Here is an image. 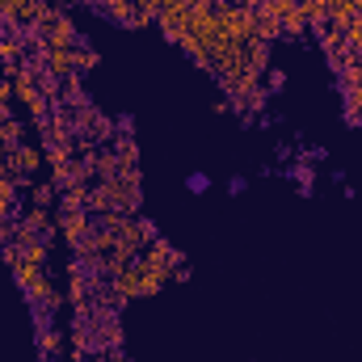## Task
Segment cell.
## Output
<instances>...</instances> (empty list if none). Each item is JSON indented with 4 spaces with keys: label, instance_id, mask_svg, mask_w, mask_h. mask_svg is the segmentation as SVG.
<instances>
[{
    "label": "cell",
    "instance_id": "cell-22",
    "mask_svg": "<svg viewBox=\"0 0 362 362\" xmlns=\"http://www.w3.org/2000/svg\"><path fill=\"white\" fill-rule=\"evenodd\" d=\"M8 97H13V81L0 76V105H8Z\"/></svg>",
    "mask_w": 362,
    "mask_h": 362
},
{
    "label": "cell",
    "instance_id": "cell-14",
    "mask_svg": "<svg viewBox=\"0 0 362 362\" xmlns=\"http://www.w3.org/2000/svg\"><path fill=\"white\" fill-rule=\"evenodd\" d=\"M68 282H72V291H68V295L81 303V299L89 295V278H85V266H81V262H72V266H68Z\"/></svg>",
    "mask_w": 362,
    "mask_h": 362
},
{
    "label": "cell",
    "instance_id": "cell-9",
    "mask_svg": "<svg viewBox=\"0 0 362 362\" xmlns=\"http://www.w3.org/2000/svg\"><path fill=\"white\" fill-rule=\"evenodd\" d=\"M59 232H64V240L76 249V245L93 232V223H89V215H85V211H64V215H59Z\"/></svg>",
    "mask_w": 362,
    "mask_h": 362
},
{
    "label": "cell",
    "instance_id": "cell-12",
    "mask_svg": "<svg viewBox=\"0 0 362 362\" xmlns=\"http://www.w3.org/2000/svg\"><path fill=\"white\" fill-rule=\"evenodd\" d=\"M299 13H303V21H308L312 30L329 25V4H325V0H299Z\"/></svg>",
    "mask_w": 362,
    "mask_h": 362
},
{
    "label": "cell",
    "instance_id": "cell-5",
    "mask_svg": "<svg viewBox=\"0 0 362 362\" xmlns=\"http://www.w3.org/2000/svg\"><path fill=\"white\" fill-rule=\"evenodd\" d=\"M194 13H198V4H194V0H165V4H160V13H156V21H160L165 38H173V42H177L181 34H185V25L194 21Z\"/></svg>",
    "mask_w": 362,
    "mask_h": 362
},
{
    "label": "cell",
    "instance_id": "cell-2",
    "mask_svg": "<svg viewBox=\"0 0 362 362\" xmlns=\"http://www.w3.org/2000/svg\"><path fill=\"white\" fill-rule=\"evenodd\" d=\"M34 47H38V51H42V47H76V25H72V17L59 13V8H47L42 21L34 25Z\"/></svg>",
    "mask_w": 362,
    "mask_h": 362
},
{
    "label": "cell",
    "instance_id": "cell-21",
    "mask_svg": "<svg viewBox=\"0 0 362 362\" xmlns=\"http://www.w3.org/2000/svg\"><path fill=\"white\" fill-rule=\"evenodd\" d=\"M215 4H219V8H253L257 0H215Z\"/></svg>",
    "mask_w": 362,
    "mask_h": 362
},
{
    "label": "cell",
    "instance_id": "cell-19",
    "mask_svg": "<svg viewBox=\"0 0 362 362\" xmlns=\"http://www.w3.org/2000/svg\"><path fill=\"white\" fill-rule=\"evenodd\" d=\"M93 64H97V51H85V47H76V72H89Z\"/></svg>",
    "mask_w": 362,
    "mask_h": 362
},
{
    "label": "cell",
    "instance_id": "cell-7",
    "mask_svg": "<svg viewBox=\"0 0 362 362\" xmlns=\"http://www.w3.org/2000/svg\"><path fill=\"white\" fill-rule=\"evenodd\" d=\"M4 160H8V177L17 181V185H25V181L38 177L42 152H38L34 144H17V148H8V152H4Z\"/></svg>",
    "mask_w": 362,
    "mask_h": 362
},
{
    "label": "cell",
    "instance_id": "cell-16",
    "mask_svg": "<svg viewBox=\"0 0 362 362\" xmlns=\"http://www.w3.org/2000/svg\"><path fill=\"white\" fill-rule=\"evenodd\" d=\"M17 144H21V122H17V118L0 122V152H8V148H17Z\"/></svg>",
    "mask_w": 362,
    "mask_h": 362
},
{
    "label": "cell",
    "instance_id": "cell-13",
    "mask_svg": "<svg viewBox=\"0 0 362 362\" xmlns=\"http://www.w3.org/2000/svg\"><path fill=\"white\" fill-rule=\"evenodd\" d=\"M21 223H25L30 232H38V236H51V211H47V206H30V211L21 215Z\"/></svg>",
    "mask_w": 362,
    "mask_h": 362
},
{
    "label": "cell",
    "instance_id": "cell-25",
    "mask_svg": "<svg viewBox=\"0 0 362 362\" xmlns=\"http://www.w3.org/2000/svg\"><path fill=\"white\" fill-rule=\"evenodd\" d=\"M0 122H8V105H0Z\"/></svg>",
    "mask_w": 362,
    "mask_h": 362
},
{
    "label": "cell",
    "instance_id": "cell-3",
    "mask_svg": "<svg viewBox=\"0 0 362 362\" xmlns=\"http://www.w3.org/2000/svg\"><path fill=\"white\" fill-rule=\"evenodd\" d=\"M13 274H17L21 291H25V295H30L34 303L59 308V291L51 286V274H47V266H30V262H17V266H13Z\"/></svg>",
    "mask_w": 362,
    "mask_h": 362
},
{
    "label": "cell",
    "instance_id": "cell-8",
    "mask_svg": "<svg viewBox=\"0 0 362 362\" xmlns=\"http://www.w3.org/2000/svg\"><path fill=\"white\" fill-rule=\"evenodd\" d=\"M47 8H51L47 0H4L0 17H4L13 30H34V25L42 21V13H47Z\"/></svg>",
    "mask_w": 362,
    "mask_h": 362
},
{
    "label": "cell",
    "instance_id": "cell-15",
    "mask_svg": "<svg viewBox=\"0 0 362 362\" xmlns=\"http://www.w3.org/2000/svg\"><path fill=\"white\" fill-rule=\"evenodd\" d=\"M21 55H25V42L13 34V38H0V59L8 64V68H17L21 64Z\"/></svg>",
    "mask_w": 362,
    "mask_h": 362
},
{
    "label": "cell",
    "instance_id": "cell-23",
    "mask_svg": "<svg viewBox=\"0 0 362 362\" xmlns=\"http://www.w3.org/2000/svg\"><path fill=\"white\" fill-rule=\"evenodd\" d=\"M346 110H350V122H358V127H362V101H350Z\"/></svg>",
    "mask_w": 362,
    "mask_h": 362
},
{
    "label": "cell",
    "instance_id": "cell-1",
    "mask_svg": "<svg viewBox=\"0 0 362 362\" xmlns=\"http://www.w3.org/2000/svg\"><path fill=\"white\" fill-rule=\"evenodd\" d=\"M165 282H169L165 274L152 270L144 257H135V262H127V266L114 270V295L118 299H139V295H156Z\"/></svg>",
    "mask_w": 362,
    "mask_h": 362
},
{
    "label": "cell",
    "instance_id": "cell-24",
    "mask_svg": "<svg viewBox=\"0 0 362 362\" xmlns=\"http://www.w3.org/2000/svg\"><path fill=\"white\" fill-rule=\"evenodd\" d=\"M0 173H8V160H4V152H0Z\"/></svg>",
    "mask_w": 362,
    "mask_h": 362
},
{
    "label": "cell",
    "instance_id": "cell-10",
    "mask_svg": "<svg viewBox=\"0 0 362 362\" xmlns=\"http://www.w3.org/2000/svg\"><path fill=\"white\" fill-rule=\"evenodd\" d=\"M358 13H362L358 0H333V4H329V25H337V30L346 34V30L358 21Z\"/></svg>",
    "mask_w": 362,
    "mask_h": 362
},
{
    "label": "cell",
    "instance_id": "cell-4",
    "mask_svg": "<svg viewBox=\"0 0 362 362\" xmlns=\"http://www.w3.org/2000/svg\"><path fill=\"white\" fill-rule=\"evenodd\" d=\"M144 262H148L152 270H160L169 282H181V278H185V262L177 257V249H173L169 240H160V236L144 249Z\"/></svg>",
    "mask_w": 362,
    "mask_h": 362
},
{
    "label": "cell",
    "instance_id": "cell-6",
    "mask_svg": "<svg viewBox=\"0 0 362 362\" xmlns=\"http://www.w3.org/2000/svg\"><path fill=\"white\" fill-rule=\"evenodd\" d=\"M257 8H266L274 21L282 25V34L286 38H299L303 30H312L308 21H303V13H299V0H257Z\"/></svg>",
    "mask_w": 362,
    "mask_h": 362
},
{
    "label": "cell",
    "instance_id": "cell-11",
    "mask_svg": "<svg viewBox=\"0 0 362 362\" xmlns=\"http://www.w3.org/2000/svg\"><path fill=\"white\" fill-rule=\"evenodd\" d=\"M17 249H21V262H30V266H47V262H51L47 236H30V240H21Z\"/></svg>",
    "mask_w": 362,
    "mask_h": 362
},
{
    "label": "cell",
    "instance_id": "cell-20",
    "mask_svg": "<svg viewBox=\"0 0 362 362\" xmlns=\"http://www.w3.org/2000/svg\"><path fill=\"white\" fill-rule=\"evenodd\" d=\"M38 350H42V354H55V350H59V333H51V329H47V333L38 337Z\"/></svg>",
    "mask_w": 362,
    "mask_h": 362
},
{
    "label": "cell",
    "instance_id": "cell-17",
    "mask_svg": "<svg viewBox=\"0 0 362 362\" xmlns=\"http://www.w3.org/2000/svg\"><path fill=\"white\" fill-rule=\"evenodd\" d=\"M114 156H118V165H122V169H135V144H131V139H118Z\"/></svg>",
    "mask_w": 362,
    "mask_h": 362
},
{
    "label": "cell",
    "instance_id": "cell-18",
    "mask_svg": "<svg viewBox=\"0 0 362 362\" xmlns=\"http://www.w3.org/2000/svg\"><path fill=\"white\" fill-rule=\"evenodd\" d=\"M51 198H55V185H51V181H47V185L34 181V206H51Z\"/></svg>",
    "mask_w": 362,
    "mask_h": 362
},
{
    "label": "cell",
    "instance_id": "cell-26",
    "mask_svg": "<svg viewBox=\"0 0 362 362\" xmlns=\"http://www.w3.org/2000/svg\"><path fill=\"white\" fill-rule=\"evenodd\" d=\"M81 4H89V0H81Z\"/></svg>",
    "mask_w": 362,
    "mask_h": 362
}]
</instances>
